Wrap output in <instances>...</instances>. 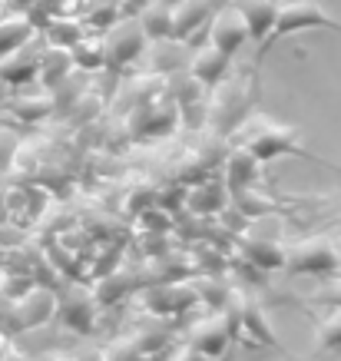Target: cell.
I'll use <instances>...</instances> for the list:
<instances>
[{
  "label": "cell",
  "mask_w": 341,
  "mask_h": 361,
  "mask_svg": "<svg viewBox=\"0 0 341 361\" xmlns=\"http://www.w3.org/2000/svg\"><path fill=\"white\" fill-rule=\"evenodd\" d=\"M232 140L252 149L259 163H268V159H278V156H315L298 142V130L295 126H285V123H275L268 116H245L235 130H232Z\"/></svg>",
  "instance_id": "obj_1"
},
{
  "label": "cell",
  "mask_w": 341,
  "mask_h": 361,
  "mask_svg": "<svg viewBox=\"0 0 341 361\" xmlns=\"http://www.w3.org/2000/svg\"><path fill=\"white\" fill-rule=\"evenodd\" d=\"M255 87L249 77H232V80H222L212 87V97L206 99V123L216 136H232V130L252 116V106H255Z\"/></svg>",
  "instance_id": "obj_2"
},
{
  "label": "cell",
  "mask_w": 341,
  "mask_h": 361,
  "mask_svg": "<svg viewBox=\"0 0 341 361\" xmlns=\"http://www.w3.org/2000/svg\"><path fill=\"white\" fill-rule=\"evenodd\" d=\"M305 30H338L341 33V20H335L318 0H282L275 13V23H272V33L265 37L262 54L275 40H285V37H295V33Z\"/></svg>",
  "instance_id": "obj_3"
},
{
  "label": "cell",
  "mask_w": 341,
  "mask_h": 361,
  "mask_svg": "<svg viewBox=\"0 0 341 361\" xmlns=\"http://www.w3.org/2000/svg\"><path fill=\"white\" fill-rule=\"evenodd\" d=\"M338 262L341 252L328 235H311L295 245H285V272L292 275H335Z\"/></svg>",
  "instance_id": "obj_4"
},
{
  "label": "cell",
  "mask_w": 341,
  "mask_h": 361,
  "mask_svg": "<svg viewBox=\"0 0 341 361\" xmlns=\"http://www.w3.org/2000/svg\"><path fill=\"white\" fill-rule=\"evenodd\" d=\"M99 33H103L99 37L103 40V66H110V70H123V66L136 63L146 47V33L136 17H116Z\"/></svg>",
  "instance_id": "obj_5"
},
{
  "label": "cell",
  "mask_w": 341,
  "mask_h": 361,
  "mask_svg": "<svg viewBox=\"0 0 341 361\" xmlns=\"http://www.w3.org/2000/svg\"><path fill=\"white\" fill-rule=\"evenodd\" d=\"M176 126H179V110L166 93L163 97H156L153 103L136 106L132 113H126V133H130V140H140V142L169 136Z\"/></svg>",
  "instance_id": "obj_6"
},
{
  "label": "cell",
  "mask_w": 341,
  "mask_h": 361,
  "mask_svg": "<svg viewBox=\"0 0 341 361\" xmlns=\"http://www.w3.org/2000/svg\"><path fill=\"white\" fill-rule=\"evenodd\" d=\"M235 249H239V255H242L245 262H252L259 272H278V269H285V245H282V239L265 235L255 222L245 232H239Z\"/></svg>",
  "instance_id": "obj_7"
},
{
  "label": "cell",
  "mask_w": 341,
  "mask_h": 361,
  "mask_svg": "<svg viewBox=\"0 0 341 361\" xmlns=\"http://www.w3.org/2000/svg\"><path fill=\"white\" fill-rule=\"evenodd\" d=\"M219 0H173L169 4V37L179 44H192L196 33L206 30L209 17L216 13Z\"/></svg>",
  "instance_id": "obj_8"
},
{
  "label": "cell",
  "mask_w": 341,
  "mask_h": 361,
  "mask_svg": "<svg viewBox=\"0 0 341 361\" xmlns=\"http://www.w3.org/2000/svg\"><path fill=\"white\" fill-rule=\"evenodd\" d=\"M56 315V295L50 288H40V285H30L23 288L20 295L13 298L11 305V329L23 331V329H37Z\"/></svg>",
  "instance_id": "obj_9"
},
{
  "label": "cell",
  "mask_w": 341,
  "mask_h": 361,
  "mask_svg": "<svg viewBox=\"0 0 341 361\" xmlns=\"http://www.w3.org/2000/svg\"><path fill=\"white\" fill-rule=\"evenodd\" d=\"M206 37H209V47L222 50L225 56H235L249 40V30H245L242 13L235 11V4H225V7H216V13L206 23Z\"/></svg>",
  "instance_id": "obj_10"
},
{
  "label": "cell",
  "mask_w": 341,
  "mask_h": 361,
  "mask_svg": "<svg viewBox=\"0 0 341 361\" xmlns=\"http://www.w3.org/2000/svg\"><path fill=\"white\" fill-rule=\"evenodd\" d=\"M97 312H99L97 295H93V288H87V285H70L63 295H56V315H60V322H63L66 329L80 331V335L93 331Z\"/></svg>",
  "instance_id": "obj_11"
},
{
  "label": "cell",
  "mask_w": 341,
  "mask_h": 361,
  "mask_svg": "<svg viewBox=\"0 0 341 361\" xmlns=\"http://www.w3.org/2000/svg\"><path fill=\"white\" fill-rule=\"evenodd\" d=\"M146 312L153 315H179L199 302L196 298V285L192 279H173V282H156L149 292H146Z\"/></svg>",
  "instance_id": "obj_12"
},
{
  "label": "cell",
  "mask_w": 341,
  "mask_h": 361,
  "mask_svg": "<svg viewBox=\"0 0 341 361\" xmlns=\"http://www.w3.org/2000/svg\"><path fill=\"white\" fill-rule=\"evenodd\" d=\"M40 50H44V37H33L20 50L0 56V83L13 90H23L27 83H33L37 66H40Z\"/></svg>",
  "instance_id": "obj_13"
},
{
  "label": "cell",
  "mask_w": 341,
  "mask_h": 361,
  "mask_svg": "<svg viewBox=\"0 0 341 361\" xmlns=\"http://www.w3.org/2000/svg\"><path fill=\"white\" fill-rule=\"evenodd\" d=\"M229 341H232V329L219 308L189 325V345H192L202 358H219V355H225Z\"/></svg>",
  "instance_id": "obj_14"
},
{
  "label": "cell",
  "mask_w": 341,
  "mask_h": 361,
  "mask_svg": "<svg viewBox=\"0 0 341 361\" xmlns=\"http://www.w3.org/2000/svg\"><path fill=\"white\" fill-rule=\"evenodd\" d=\"M219 169H222V183L229 186V192L255 186L259 176H262V163L255 159L252 149H245V146H239V142H232L229 149H225Z\"/></svg>",
  "instance_id": "obj_15"
},
{
  "label": "cell",
  "mask_w": 341,
  "mask_h": 361,
  "mask_svg": "<svg viewBox=\"0 0 341 361\" xmlns=\"http://www.w3.org/2000/svg\"><path fill=\"white\" fill-rule=\"evenodd\" d=\"M189 60V50L186 44H179L173 37H163V40H146L143 54L136 63L146 66V73H159V77H169V73H176L182 70Z\"/></svg>",
  "instance_id": "obj_16"
},
{
  "label": "cell",
  "mask_w": 341,
  "mask_h": 361,
  "mask_svg": "<svg viewBox=\"0 0 341 361\" xmlns=\"http://www.w3.org/2000/svg\"><path fill=\"white\" fill-rule=\"evenodd\" d=\"M229 66H232V56H225L222 50H216V47H209V44L192 50L186 60V70L206 90H212L216 83H222V80L229 77Z\"/></svg>",
  "instance_id": "obj_17"
},
{
  "label": "cell",
  "mask_w": 341,
  "mask_h": 361,
  "mask_svg": "<svg viewBox=\"0 0 341 361\" xmlns=\"http://www.w3.org/2000/svg\"><path fill=\"white\" fill-rule=\"evenodd\" d=\"M232 4H235V11L242 13L249 40L265 44V37L272 33V23H275V13L282 0H232Z\"/></svg>",
  "instance_id": "obj_18"
},
{
  "label": "cell",
  "mask_w": 341,
  "mask_h": 361,
  "mask_svg": "<svg viewBox=\"0 0 341 361\" xmlns=\"http://www.w3.org/2000/svg\"><path fill=\"white\" fill-rule=\"evenodd\" d=\"M186 206L192 209L196 216H216V212H222V209L229 206V186L222 183V176H219V179L206 176L202 183L189 186Z\"/></svg>",
  "instance_id": "obj_19"
},
{
  "label": "cell",
  "mask_w": 341,
  "mask_h": 361,
  "mask_svg": "<svg viewBox=\"0 0 341 361\" xmlns=\"http://www.w3.org/2000/svg\"><path fill=\"white\" fill-rule=\"evenodd\" d=\"M70 70H73L70 50L44 44V50H40V66H37V83H40V90H54L56 83H63V80L70 77Z\"/></svg>",
  "instance_id": "obj_20"
},
{
  "label": "cell",
  "mask_w": 341,
  "mask_h": 361,
  "mask_svg": "<svg viewBox=\"0 0 341 361\" xmlns=\"http://www.w3.org/2000/svg\"><path fill=\"white\" fill-rule=\"evenodd\" d=\"M40 33H44V44L70 50V47L77 44L80 37H87L89 30H87V23L80 20V17H73V13H56L54 20H46L44 27H40Z\"/></svg>",
  "instance_id": "obj_21"
},
{
  "label": "cell",
  "mask_w": 341,
  "mask_h": 361,
  "mask_svg": "<svg viewBox=\"0 0 341 361\" xmlns=\"http://www.w3.org/2000/svg\"><path fill=\"white\" fill-rule=\"evenodd\" d=\"M11 113L23 123H40L46 116H54V93L50 90H37V93H17L11 99Z\"/></svg>",
  "instance_id": "obj_22"
},
{
  "label": "cell",
  "mask_w": 341,
  "mask_h": 361,
  "mask_svg": "<svg viewBox=\"0 0 341 361\" xmlns=\"http://www.w3.org/2000/svg\"><path fill=\"white\" fill-rule=\"evenodd\" d=\"M33 37H37V27H33V20L27 13H4L0 17V56L20 50Z\"/></svg>",
  "instance_id": "obj_23"
},
{
  "label": "cell",
  "mask_w": 341,
  "mask_h": 361,
  "mask_svg": "<svg viewBox=\"0 0 341 361\" xmlns=\"http://www.w3.org/2000/svg\"><path fill=\"white\" fill-rule=\"evenodd\" d=\"M136 288V279L123 272H99V279L93 282V295H97V305H116Z\"/></svg>",
  "instance_id": "obj_24"
},
{
  "label": "cell",
  "mask_w": 341,
  "mask_h": 361,
  "mask_svg": "<svg viewBox=\"0 0 341 361\" xmlns=\"http://www.w3.org/2000/svg\"><path fill=\"white\" fill-rule=\"evenodd\" d=\"M136 20H140V27H143L146 40H163V37H169V4L166 0H149L143 11L136 13Z\"/></svg>",
  "instance_id": "obj_25"
},
{
  "label": "cell",
  "mask_w": 341,
  "mask_h": 361,
  "mask_svg": "<svg viewBox=\"0 0 341 361\" xmlns=\"http://www.w3.org/2000/svg\"><path fill=\"white\" fill-rule=\"evenodd\" d=\"M70 60H73V66L87 70V73L103 70V40H99V37H93V33L80 37L77 44L70 47Z\"/></svg>",
  "instance_id": "obj_26"
},
{
  "label": "cell",
  "mask_w": 341,
  "mask_h": 361,
  "mask_svg": "<svg viewBox=\"0 0 341 361\" xmlns=\"http://www.w3.org/2000/svg\"><path fill=\"white\" fill-rule=\"evenodd\" d=\"M192 285H196V298L199 302H206V305L216 312V308H222V302H225V295H229V285L222 282L219 275H209L202 272L192 279Z\"/></svg>",
  "instance_id": "obj_27"
},
{
  "label": "cell",
  "mask_w": 341,
  "mask_h": 361,
  "mask_svg": "<svg viewBox=\"0 0 341 361\" xmlns=\"http://www.w3.org/2000/svg\"><path fill=\"white\" fill-rule=\"evenodd\" d=\"M66 113L73 116V123H77V126H87V123H93V120H97V113H99L97 93H93V90H83V93H77V97L70 99Z\"/></svg>",
  "instance_id": "obj_28"
},
{
  "label": "cell",
  "mask_w": 341,
  "mask_h": 361,
  "mask_svg": "<svg viewBox=\"0 0 341 361\" xmlns=\"http://www.w3.org/2000/svg\"><path fill=\"white\" fill-rule=\"evenodd\" d=\"M318 348L321 351H341V308H331L318 322Z\"/></svg>",
  "instance_id": "obj_29"
},
{
  "label": "cell",
  "mask_w": 341,
  "mask_h": 361,
  "mask_svg": "<svg viewBox=\"0 0 341 361\" xmlns=\"http://www.w3.org/2000/svg\"><path fill=\"white\" fill-rule=\"evenodd\" d=\"M103 358L106 361H146V355L140 351V345H136L132 338H120L103 351Z\"/></svg>",
  "instance_id": "obj_30"
},
{
  "label": "cell",
  "mask_w": 341,
  "mask_h": 361,
  "mask_svg": "<svg viewBox=\"0 0 341 361\" xmlns=\"http://www.w3.org/2000/svg\"><path fill=\"white\" fill-rule=\"evenodd\" d=\"M17 142H20L17 130H11V126H0V169H7V166H11Z\"/></svg>",
  "instance_id": "obj_31"
},
{
  "label": "cell",
  "mask_w": 341,
  "mask_h": 361,
  "mask_svg": "<svg viewBox=\"0 0 341 361\" xmlns=\"http://www.w3.org/2000/svg\"><path fill=\"white\" fill-rule=\"evenodd\" d=\"M140 222H143V229H149V232H169V226H166L169 216H166L163 209H156L153 216H149V209H143V212H140Z\"/></svg>",
  "instance_id": "obj_32"
},
{
  "label": "cell",
  "mask_w": 341,
  "mask_h": 361,
  "mask_svg": "<svg viewBox=\"0 0 341 361\" xmlns=\"http://www.w3.org/2000/svg\"><path fill=\"white\" fill-rule=\"evenodd\" d=\"M169 361H206V358H202V355H199V351L192 348V345H186V348H179Z\"/></svg>",
  "instance_id": "obj_33"
},
{
  "label": "cell",
  "mask_w": 341,
  "mask_h": 361,
  "mask_svg": "<svg viewBox=\"0 0 341 361\" xmlns=\"http://www.w3.org/2000/svg\"><path fill=\"white\" fill-rule=\"evenodd\" d=\"M37 361H73V358H63L60 351H50V355H44V358H37Z\"/></svg>",
  "instance_id": "obj_34"
},
{
  "label": "cell",
  "mask_w": 341,
  "mask_h": 361,
  "mask_svg": "<svg viewBox=\"0 0 341 361\" xmlns=\"http://www.w3.org/2000/svg\"><path fill=\"white\" fill-rule=\"evenodd\" d=\"M335 242H338V245H341V226H338V229H335Z\"/></svg>",
  "instance_id": "obj_35"
},
{
  "label": "cell",
  "mask_w": 341,
  "mask_h": 361,
  "mask_svg": "<svg viewBox=\"0 0 341 361\" xmlns=\"http://www.w3.org/2000/svg\"><path fill=\"white\" fill-rule=\"evenodd\" d=\"M166 4H173V0H166Z\"/></svg>",
  "instance_id": "obj_36"
},
{
  "label": "cell",
  "mask_w": 341,
  "mask_h": 361,
  "mask_svg": "<svg viewBox=\"0 0 341 361\" xmlns=\"http://www.w3.org/2000/svg\"><path fill=\"white\" fill-rule=\"evenodd\" d=\"M338 269H341V262H338Z\"/></svg>",
  "instance_id": "obj_37"
}]
</instances>
